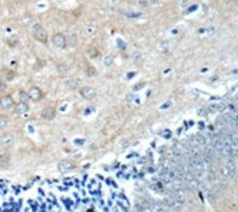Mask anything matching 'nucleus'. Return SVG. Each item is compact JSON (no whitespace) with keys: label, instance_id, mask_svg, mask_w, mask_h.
I'll return each instance as SVG.
<instances>
[{"label":"nucleus","instance_id":"1","mask_svg":"<svg viewBox=\"0 0 238 212\" xmlns=\"http://www.w3.org/2000/svg\"><path fill=\"white\" fill-rule=\"evenodd\" d=\"M32 34H33V37H35L38 42H41V43H46V41H48V34H46V31L44 30V28L41 25V24H35V25H33Z\"/></svg>","mask_w":238,"mask_h":212},{"label":"nucleus","instance_id":"2","mask_svg":"<svg viewBox=\"0 0 238 212\" xmlns=\"http://www.w3.org/2000/svg\"><path fill=\"white\" fill-rule=\"evenodd\" d=\"M51 42L56 48H65L67 45V37L62 34H55L51 38Z\"/></svg>","mask_w":238,"mask_h":212},{"label":"nucleus","instance_id":"3","mask_svg":"<svg viewBox=\"0 0 238 212\" xmlns=\"http://www.w3.org/2000/svg\"><path fill=\"white\" fill-rule=\"evenodd\" d=\"M95 95H97V91L93 87L85 86V87L81 88V97L86 100H92L93 98H95Z\"/></svg>","mask_w":238,"mask_h":212},{"label":"nucleus","instance_id":"4","mask_svg":"<svg viewBox=\"0 0 238 212\" xmlns=\"http://www.w3.org/2000/svg\"><path fill=\"white\" fill-rule=\"evenodd\" d=\"M226 105L224 102H214V104H210L206 109V111L210 113H214V112H223L225 111Z\"/></svg>","mask_w":238,"mask_h":212},{"label":"nucleus","instance_id":"5","mask_svg":"<svg viewBox=\"0 0 238 212\" xmlns=\"http://www.w3.org/2000/svg\"><path fill=\"white\" fill-rule=\"evenodd\" d=\"M28 93H29V98L33 101L41 100V99H42V97H43V92L38 88V87H31L30 91H29Z\"/></svg>","mask_w":238,"mask_h":212},{"label":"nucleus","instance_id":"6","mask_svg":"<svg viewBox=\"0 0 238 212\" xmlns=\"http://www.w3.org/2000/svg\"><path fill=\"white\" fill-rule=\"evenodd\" d=\"M13 99L11 95H4L0 98V107L4 110H9L13 106Z\"/></svg>","mask_w":238,"mask_h":212},{"label":"nucleus","instance_id":"7","mask_svg":"<svg viewBox=\"0 0 238 212\" xmlns=\"http://www.w3.org/2000/svg\"><path fill=\"white\" fill-rule=\"evenodd\" d=\"M65 85L69 89H73V91H74V89H77L79 87H81L82 82H81V80H79V79L73 78V79H68V80H65Z\"/></svg>","mask_w":238,"mask_h":212},{"label":"nucleus","instance_id":"8","mask_svg":"<svg viewBox=\"0 0 238 212\" xmlns=\"http://www.w3.org/2000/svg\"><path fill=\"white\" fill-rule=\"evenodd\" d=\"M184 184H186V188L189 191H196L200 187V182L196 179V177L191 179V180H188V181H184Z\"/></svg>","mask_w":238,"mask_h":212},{"label":"nucleus","instance_id":"9","mask_svg":"<svg viewBox=\"0 0 238 212\" xmlns=\"http://www.w3.org/2000/svg\"><path fill=\"white\" fill-rule=\"evenodd\" d=\"M13 143H14V137L12 135H5L0 139V145L1 147H6L7 148V147L13 145Z\"/></svg>","mask_w":238,"mask_h":212},{"label":"nucleus","instance_id":"10","mask_svg":"<svg viewBox=\"0 0 238 212\" xmlns=\"http://www.w3.org/2000/svg\"><path fill=\"white\" fill-rule=\"evenodd\" d=\"M28 111H29V105H28V102H23V101H20V102L17 104L16 107H14V113H16V114H24V113H26Z\"/></svg>","mask_w":238,"mask_h":212},{"label":"nucleus","instance_id":"11","mask_svg":"<svg viewBox=\"0 0 238 212\" xmlns=\"http://www.w3.org/2000/svg\"><path fill=\"white\" fill-rule=\"evenodd\" d=\"M57 167H58V170H60V172L65 173V172H69L70 169H73V168H74V165H73L70 161L65 160V161H61V162L58 163Z\"/></svg>","mask_w":238,"mask_h":212},{"label":"nucleus","instance_id":"12","mask_svg":"<svg viewBox=\"0 0 238 212\" xmlns=\"http://www.w3.org/2000/svg\"><path fill=\"white\" fill-rule=\"evenodd\" d=\"M204 155H206V156L211 157V158H213V160H214V157L218 156V155H219V153H218V150H217L213 145H207V147L205 148Z\"/></svg>","mask_w":238,"mask_h":212},{"label":"nucleus","instance_id":"13","mask_svg":"<svg viewBox=\"0 0 238 212\" xmlns=\"http://www.w3.org/2000/svg\"><path fill=\"white\" fill-rule=\"evenodd\" d=\"M55 110L53 107H45L43 111H42V117H43L44 119H48V121H51V119H54L55 117Z\"/></svg>","mask_w":238,"mask_h":212},{"label":"nucleus","instance_id":"14","mask_svg":"<svg viewBox=\"0 0 238 212\" xmlns=\"http://www.w3.org/2000/svg\"><path fill=\"white\" fill-rule=\"evenodd\" d=\"M194 141L196 142V144L198 145H206L207 144V138H206V136H204L203 134H196L194 137Z\"/></svg>","mask_w":238,"mask_h":212},{"label":"nucleus","instance_id":"15","mask_svg":"<svg viewBox=\"0 0 238 212\" xmlns=\"http://www.w3.org/2000/svg\"><path fill=\"white\" fill-rule=\"evenodd\" d=\"M150 210L155 212H163V211H167V206L164 204H154L152 206H150Z\"/></svg>","mask_w":238,"mask_h":212},{"label":"nucleus","instance_id":"16","mask_svg":"<svg viewBox=\"0 0 238 212\" xmlns=\"http://www.w3.org/2000/svg\"><path fill=\"white\" fill-rule=\"evenodd\" d=\"M207 198H208V201L211 203V204H214L217 201V194L214 192H212V191H210L208 193H207Z\"/></svg>","mask_w":238,"mask_h":212},{"label":"nucleus","instance_id":"17","mask_svg":"<svg viewBox=\"0 0 238 212\" xmlns=\"http://www.w3.org/2000/svg\"><path fill=\"white\" fill-rule=\"evenodd\" d=\"M57 70H58V73H60L61 75H65V74L68 73V67H67L65 65H58V66H57Z\"/></svg>","mask_w":238,"mask_h":212},{"label":"nucleus","instance_id":"18","mask_svg":"<svg viewBox=\"0 0 238 212\" xmlns=\"http://www.w3.org/2000/svg\"><path fill=\"white\" fill-rule=\"evenodd\" d=\"M19 98H20V101H23V102H28V100L30 99V98H29V93H26V92H24V91H22V92L19 93Z\"/></svg>","mask_w":238,"mask_h":212},{"label":"nucleus","instance_id":"19","mask_svg":"<svg viewBox=\"0 0 238 212\" xmlns=\"http://www.w3.org/2000/svg\"><path fill=\"white\" fill-rule=\"evenodd\" d=\"M67 44L75 45L76 44V36L75 35H70L69 37H67Z\"/></svg>","mask_w":238,"mask_h":212},{"label":"nucleus","instance_id":"20","mask_svg":"<svg viewBox=\"0 0 238 212\" xmlns=\"http://www.w3.org/2000/svg\"><path fill=\"white\" fill-rule=\"evenodd\" d=\"M137 4L141 9H145L149 6V0H137Z\"/></svg>","mask_w":238,"mask_h":212},{"label":"nucleus","instance_id":"21","mask_svg":"<svg viewBox=\"0 0 238 212\" xmlns=\"http://www.w3.org/2000/svg\"><path fill=\"white\" fill-rule=\"evenodd\" d=\"M112 62H113V60H112V57L110 55L105 56V58H104V65L106 66V67H110L111 65H112Z\"/></svg>","mask_w":238,"mask_h":212},{"label":"nucleus","instance_id":"22","mask_svg":"<svg viewBox=\"0 0 238 212\" xmlns=\"http://www.w3.org/2000/svg\"><path fill=\"white\" fill-rule=\"evenodd\" d=\"M189 4H191V0H181V2H180V7L184 10V9H187L188 6H189Z\"/></svg>","mask_w":238,"mask_h":212},{"label":"nucleus","instance_id":"23","mask_svg":"<svg viewBox=\"0 0 238 212\" xmlns=\"http://www.w3.org/2000/svg\"><path fill=\"white\" fill-rule=\"evenodd\" d=\"M7 125V119L2 116H0V129H4Z\"/></svg>","mask_w":238,"mask_h":212},{"label":"nucleus","instance_id":"24","mask_svg":"<svg viewBox=\"0 0 238 212\" xmlns=\"http://www.w3.org/2000/svg\"><path fill=\"white\" fill-rule=\"evenodd\" d=\"M160 46H161L162 50H167V49L169 48V42H168V41H164V42H162V43L160 44Z\"/></svg>","mask_w":238,"mask_h":212},{"label":"nucleus","instance_id":"25","mask_svg":"<svg viewBox=\"0 0 238 212\" xmlns=\"http://www.w3.org/2000/svg\"><path fill=\"white\" fill-rule=\"evenodd\" d=\"M158 4H160V0H149V5H151V6H156Z\"/></svg>","mask_w":238,"mask_h":212},{"label":"nucleus","instance_id":"26","mask_svg":"<svg viewBox=\"0 0 238 212\" xmlns=\"http://www.w3.org/2000/svg\"><path fill=\"white\" fill-rule=\"evenodd\" d=\"M196 9H198V6H196V5H193V6H191V7H189V10H187V11H186V13H191V12L195 11Z\"/></svg>","mask_w":238,"mask_h":212},{"label":"nucleus","instance_id":"27","mask_svg":"<svg viewBox=\"0 0 238 212\" xmlns=\"http://www.w3.org/2000/svg\"><path fill=\"white\" fill-rule=\"evenodd\" d=\"M5 89H6V85H5L4 82H0V93H1V92H4Z\"/></svg>","mask_w":238,"mask_h":212},{"label":"nucleus","instance_id":"28","mask_svg":"<svg viewBox=\"0 0 238 212\" xmlns=\"http://www.w3.org/2000/svg\"><path fill=\"white\" fill-rule=\"evenodd\" d=\"M126 100H128V101H132V100H133V94H129V95L126 97Z\"/></svg>","mask_w":238,"mask_h":212},{"label":"nucleus","instance_id":"29","mask_svg":"<svg viewBox=\"0 0 238 212\" xmlns=\"http://www.w3.org/2000/svg\"><path fill=\"white\" fill-rule=\"evenodd\" d=\"M144 85H145V84H139V86H136V87H135V91H137V89L143 88V87H144Z\"/></svg>","mask_w":238,"mask_h":212},{"label":"nucleus","instance_id":"30","mask_svg":"<svg viewBox=\"0 0 238 212\" xmlns=\"http://www.w3.org/2000/svg\"><path fill=\"white\" fill-rule=\"evenodd\" d=\"M164 104H168V106H170V105H172V102H170V101H167V102H164ZM165 107H167V105L161 106V109H165Z\"/></svg>","mask_w":238,"mask_h":212},{"label":"nucleus","instance_id":"31","mask_svg":"<svg viewBox=\"0 0 238 212\" xmlns=\"http://www.w3.org/2000/svg\"><path fill=\"white\" fill-rule=\"evenodd\" d=\"M235 157H236V158L238 160V151H236V154H235Z\"/></svg>","mask_w":238,"mask_h":212},{"label":"nucleus","instance_id":"32","mask_svg":"<svg viewBox=\"0 0 238 212\" xmlns=\"http://www.w3.org/2000/svg\"><path fill=\"white\" fill-rule=\"evenodd\" d=\"M235 180H236V181H237V182H238V175H236V178H235Z\"/></svg>","mask_w":238,"mask_h":212},{"label":"nucleus","instance_id":"33","mask_svg":"<svg viewBox=\"0 0 238 212\" xmlns=\"http://www.w3.org/2000/svg\"><path fill=\"white\" fill-rule=\"evenodd\" d=\"M236 99H238V93L236 94Z\"/></svg>","mask_w":238,"mask_h":212},{"label":"nucleus","instance_id":"34","mask_svg":"<svg viewBox=\"0 0 238 212\" xmlns=\"http://www.w3.org/2000/svg\"><path fill=\"white\" fill-rule=\"evenodd\" d=\"M237 112H238V109H237Z\"/></svg>","mask_w":238,"mask_h":212}]
</instances>
